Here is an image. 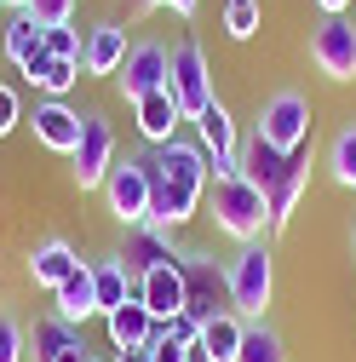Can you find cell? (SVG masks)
<instances>
[{
	"label": "cell",
	"mask_w": 356,
	"mask_h": 362,
	"mask_svg": "<svg viewBox=\"0 0 356 362\" xmlns=\"http://www.w3.org/2000/svg\"><path fill=\"white\" fill-rule=\"evenodd\" d=\"M155 185H150V224L161 230H178V224H190L196 207L207 202V185H213V161L201 144L190 139H167L155 144Z\"/></svg>",
	"instance_id": "cell-1"
},
{
	"label": "cell",
	"mask_w": 356,
	"mask_h": 362,
	"mask_svg": "<svg viewBox=\"0 0 356 362\" xmlns=\"http://www.w3.org/2000/svg\"><path fill=\"white\" fill-rule=\"evenodd\" d=\"M207 218L230 242H264V236H271V202H264L242 173L236 178H213V185H207Z\"/></svg>",
	"instance_id": "cell-2"
},
{
	"label": "cell",
	"mask_w": 356,
	"mask_h": 362,
	"mask_svg": "<svg viewBox=\"0 0 356 362\" xmlns=\"http://www.w3.org/2000/svg\"><path fill=\"white\" fill-rule=\"evenodd\" d=\"M225 270H230V310L242 316V322H264L271 293H276V253H271V242H242Z\"/></svg>",
	"instance_id": "cell-3"
},
{
	"label": "cell",
	"mask_w": 356,
	"mask_h": 362,
	"mask_svg": "<svg viewBox=\"0 0 356 362\" xmlns=\"http://www.w3.org/2000/svg\"><path fill=\"white\" fill-rule=\"evenodd\" d=\"M178 276H184V310L196 316V322H213V316L230 310V270L213 253L178 247Z\"/></svg>",
	"instance_id": "cell-4"
},
{
	"label": "cell",
	"mask_w": 356,
	"mask_h": 362,
	"mask_svg": "<svg viewBox=\"0 0 356 362\" xmlns=\"http://www.w3.org/2000/svg\"><path fill=\"white\" fill-rule=\"evenodd\" d=\"M310 127H316V110H310V98L293 93V86L271 93V98L259 104V115H253V132L271 150H282V156H293L299 144H310Z\"/></svg>",
	"instance_id": "cell-5"
},
{
	"label": "cell",
	"mask_w": 356,
	"mask_h": 362,
	"mask_svg": "<svg viewBox=\"0 0 356 362\" xmlns=\"http://www.w3.org/2000/svg\"><path fill=\"white\" fill-rule=\"evenodd\" d=\"M167 93H172V104H178V115H184V121H196L207 104H218L201 40H178V47H172V64H167Z\"/></svg>",
	"instance_id": "cell-6"
},
{
	"label": "cell",
	"mask_w": 356,
	"mask_h": 362,
	"mask_svg": "<svg viewBox=\"0 0 356 362\" xmlns=\"http://www.w3.org/2000/svg\"><path fill=\"white\" fill-rule=\"evenodd\" d=\"M150 185H155V161H115L109 178H104V207L115 224H126V230H138V224H150Z\"/></svg>",
	"instance_id": "cell-7"
},
{
	"label": "cell",
	"mask_w": 356,
	"mask_h": 362,
	"mask_svg": "<svg viewBox=\"0 0 356 362\" xmlns=\"http://www.w3.org/2000/svg\"><path fill=\"white\" fill-rule=\"evenodd\" d=\"M115 161H121V156H115V127H109L98 110H86V115H81V144L69 150L75 185H81V190H104V178H109Z\"/></svg>",
	"instance_id": "cell-8"
},
{
	"label": "cell",
	"mask_w": 356,
	"mask_h": 362,
	"mask_svg": "<svg viewBox=\"0 0 356 362\" xmlns=\"http://www.w3.org/2000/svg\"><path fill=\"white\" fill-rule=\"evenodd\" d=\"M167 64H172V52L161 47L155 35L132 40V47H126V58H121V69H115V86H121V98H126V104H138V98L161 93V86H167Z\"/></svg>",
	"instance_id": "cell-9"
},
{
	"label": "cell",
	"mask_w": 356,
	"mask_h": 362,
	"mask_svg": "<svg viewBox=\"0 0 356 362\" xmlns=\"http://www.w3.org/2000/svg\"><path fill=\"white\" fill-rule=\"evenodd\" d=\"M310 64H316L328 81H356V23L345 18H322L310 29Z\"/></svg>",
	"instance_id": "cell-10"
},
{
	"label": "cell",
	"mask_w": 356,
	"mask_h": 362,
	"mask_svg": "<svg viewBox=\"0 0 356 362\" xmlns=\"http://www.w3.org/2000/svg\"><path fill=\"white\" fill-rule=\"evenodd\" d=\"M196 144L207 150L213 178H236V161H242V132H236V121H230L225 98H218V104H207V110L196 115Z\"/></svg>",
	"instance_id": "cell-11"
},
{
	"label": "cell",
	"mask_w": 356,
	"mask_h": 362,
	"mask_svg": "<svg viewBox=\"0 0 356 362\" xmlns=\"http://www.w3.org/2000/svg\"><path fill=\"white\" fill-rule=\"evenodd\" d=\"M115 259L126 264V276L138 282V276H150L155 264H172V259H178V230H161V224H138V230H126V247H121Z\"/></svg>",
	"instance_id": "cell-12"
},
{
	"label": "cell",
	"mask_w": 356,
	"mask_h": 362,
	"mask_svg": "<svg viewBox=\"0 0 356 362\" xmlns=\"http://www.w3.org/2000/svg\"><path fill=\"white\" fill-rule=\"evenodd\" d=\"M29 127H35V144L52 150V156H69L81 144V110H69L64 98H40Z\"/></svg>",
	"instance_id": "cell-13"
},
{
	"label": "cell",
	"mask_w": 356,
	"mask_h": 362,
	"mask_svg": "<svg viewBox=\"0 0 356 362\" xmlns=\"http://www.w3.org/2000/svg\"><path fill=\"white\" fill-rule=\"evenodd\" d=\"M52 310L64 316V322H75V328L98 316V282H93V264H86V259H81L69 276L52 288Z\"/></svg>",
	"instance_id": "cell-14"
},
{
	"label": "cell",
	"mask_w": 356,
	"mask_h": 362,
	"mask_svg": "<svg viewBox=\"0 0 356 362\" xmlns=\"http://www.w3.org/2000/svg\"><path fill=\"white\" fill-rule=\"evenodd\" d=\"M138 299H144V310L155 316L161 328L184 310V276H178V259L172 264H155L150 276H138Z\"/></svg>",
	"instance_id": "cell-15"
},
{
	"label": "cell",
	"mask_w": 356,
	"mask_h": 362,
	"mask_svg": "<svg viewBox=\"0 0 356 362\" xmlns=\"http://www.w3.org/2000/svg\"><path fill=\"white\" fill-rule=\"evenodd\" d=\"M304 185H310V144H299V150L287 156L282 185L271 190V236H276V230H287V218H293V213H299V202H304Z\"/></svg>",
	"instance_id": "cell-16"
},
{
	"label": "cell",
	"mask_w": 356,
	"mask_h": 362,
	"mask_svg": "<svg viewBox=\"0 0 356 362\" xmlns=\"http://www.w3.org/2000/svg\"><path fill=\"white\" fill-rule=\"evenodd\" d=\"M236 173L247 178V185H253L264 202H271V190L282 185V173H287V156H282V150H271V144H264L259 132H253V139H242V161H236Z\"/></svg>",
	"instance_id": "cell-17"
},
{
	"label": "cell",
	"mask_w": 356,
	"mask_h": 362,
	"mask_svg": "<svg viewBox=\"0 0 356 362\" xmlns=\"http://www.w3.org/2000/svg\"><path fill=\"white\" fill-rule=\"evenodd\" d=\"M242 334H247V322H242L236 310L213 316V322H201V339H196L190 362H236L242 356Z\"/></svg>",
	"instance_id": "cell-18"
},
{
	"label": "cell",
	"mask_w": 356,
	"mask_h": 362,
	"mask_svg": "<svg viewBox=\"0 0 356 362\" xmlns=\"http://www.w3.org/2000/svg\"><path fill=\"white\" fill-rule=\"evenodd\" d=\"M104 322H109V345H115V351H132V345H150V339L161 334V322H155V316L144 310V299H138V293H132L126 305H115V310L104 316Z\"/></svg>",
	"instance_id": "cell-19"
},
{
	"label": "cell",
	"mask_w": 356,
	"mask_h": 362,
	"mask_svg": "<svg viewBox=\"0 0 356 362\" xmlns=\"http://www.w3.org/2000/svg\"><path fill=\"white\" fill-rule=\"evenodd\" d=\"M126 58V29L121 23H93L86 29V47H81V69L86 75H115Z\"/></svg>",
	"instance_id": "cell-20"
},
{
	"label": "cell",
	"mask_w": 356,
	"mask_h": 362,
	"mask_svg": "<svg viewBox=\"0 0 356 362\" xmlns=\"http://www.w3.org/2000/svg\"><path fill=\"white\" fill-rule=\"evenodd\" d=\"M132 115H138V132H144V144H150V150L167 144V139H178V121H184L167 86H161V93H150V98H138V104H132Z\"/></svg>",
	"instance_id": "cell-21"
},
{
	"label": "cell",
	"mask_w": 356,
	"mask_h": 362,
	"mask_svg": "<svg viewBox=\"0 0 356 362\" xmlns=\"http://www.w3.org/2000/svg\"><path fill=\"white\" fill-rule=\"evenodd\" d=\"M75 264H81V253H75V247H69L64 236H47V242H40V247L29 253V282L52 293V288H58V282L69 276Z\"/></svg>",
	"instance_id": "cell-22"
},
{
	"label": "cell",
	"mask_w": 356,
	"mask_h": 362,
	"mask_svg": "<svg viewBox=\"0 0 356 362\" xmlns=\"http://www.w3.org/2000/svg\"><path fill=\"white\" fill-rule=\"evenodd\" d=\"M0 52H6V64H35L40 58V23L29 18V12H12L6 18V29H0Z\"/></svg>",
	"instance_id": "cell-23"
},
{
	"label": "cell",
	"mask_w": 356,
	"mask_h": 362,
	"mask_svg": "<svg viewBox=\"0 0 356 362\" xmlns=\"http://www.w3.org/2000/svg\"><path fill=\"white\" fill-rule=\"evenodd\" d=\"M29 345H35V362H58L69 345H81V328H75V322H64V316L52 310V316H40V322H35Z\"/></svg>",
	"instance_id": "cell-24"
},
{
	"label": "cell",
	"mask_w": 356,
	"mask_h": 362,
	"mask_svg": "<svg viewBox=\"0 0 356 362\" xmlns=\"http://www.w3.org/2000/svg\"><path fill=\"white\" fill-rule=\"evenodd\" d=\"M93 282H98V316H109L115 305H126L132 293H138V282L126 276L121 259H98V264H93Z\"/></svg>",
	"instance_id": "cell-25"
},
{
	"label": "cell",
	"mask_w": 356,
	"mask_h": 362,
	"mask_svg": "<svg viewBox=\"0 0 356 362\" xmlns=\"http://www.w3.org/2000/svg\"><path fill=\"white\" fill-rule=\"evenodd\" d=\"M23 75L35 81V93H47V98H64L69 86L81 81V64H64V58H47V52H40L35 64H23Z\"/></svg>",
	"instance_id": "cell-26"
},
{
	"label": "cell",
	"mask_w": 356,
	"mask_h": 362,
	"mask_svg": "<svg viewBox=\"0 0 356 362\" xmlns=\"http://www.w3.org/2000/svg\"><path fill=\"white\" fill-rule=\"evenodd\" d=\"M328 178L339 190H356V121H345L328 144Z\"/></svg>",
	"instance_id": "cell-27"
},
{
	"label": "cell",
	"mask_w": 356,
	"mask_h": 362,
	"mask_svg": "<svg viewBox=\"0 0 356 362\" xmlns=\"http://www.w3.org/2000/svg\"><path fill=\"white\" fill-rule=\"evenodd\" d=\"M236 362H287V339H282L271 322H247L242 356H236Z\"/></svg>",
	"instance_id": "cell-28"
},
{
	"label": "cell",
	"mask_w": 356,
	"mask_h": 362,
	"mask_svg": "<svg viewBox=\"0 0 356 362\" xmlns=\"http://www.w3.org/2000/svg\"><path fill=\"white\" fill-rule=\"evenodd\" d=\"M264 23V0H225V35L230 40H253Z\"/></svg>",
	"instance_id": "cell-29"
},
{
	"label": "cell",
	"mask_w": 356,
	"mask_h": 362,
	"mask_svg": "<svg viewBox=\"0 0 356 362\" xmlns=\"http://www.w3.org/2000/svg\"><path fill=\"white\" fill-rule=\"evenodd\" d=\"M81 47H86V35H81L75 23H64V29H40V52H47V58L81 64Z\"/></svg>",
	"instance_id": "cell-30"
},
{
	"label": "cell",
	"mask_w": 356,
	"mask_h": 362,
	"mask_svg": "<svg viewBox=\"0 0 356 362\" xmlns=\"http://www.w3.org/2000/svg\"><path fill=\"white\" fill-rule=\"evenodd\" d=\"M18 12H29L40 29H64V23L75 18V0H23Z\"/></svg>",
	"instance_id": "cell-31"
},
{
	"label": "cell",
	"mask_w": 356,
	"mask_h": 362,
	"mask_svg": "<svg viewBox=\"0 0 356 362\" xmlns=\"http://www.w3.org/2000/svg\"><path fill=\"white\" fill-rule=\"evenodd\" d=\"M23 356H29V339L18 328V316L0 310V362H23Z\"/></svg>",
	"instance_id": "cell-32"
},
{
	"label": "cell",
	"mask_w": 356,
	"mask_h": 362,
	"mask_svg": "<svg viewBox=\"0 0 356 362\" xmlns=\"http://www.w3.org/2000/svg\"><path fill=\"white\" fill-rule=\"evenodd\" d=\"M161 334H167V339H178V345H190V351H196V339H201V322H196V316H190V310H178V316H172V322H167Z\"/></svg>",
	"instance_id": "cell-33"
},
{
	"label": "cell",
	"mask_w": 356,
	"mask_h": 362,
	"mask_svg": "<svg viewBox=\"0 0 356 362\" xmlns=\"http://www.w3.org/2000/svg\"><path fill=\"white\" fill-rule=\"evenodd\" d=\"M150 362H190V345H178V339L155 334V339H150Z\"/></svg>",
	"instance_id": "cell-34"
},
{
	"label": "cell",
	"mask_w": 356,
	"mask_h": 362,
	"mask_svg": "<svg viewBox=\"0 0 356 362\" xmlns=\"http://www.w3.org/2000/svg\"><path fill=\"white\" fill-rule=\"evenodd\" d=\"M23 121V104H18V93L12 86H0V139H6V132Z\"/></svg>",
	"instance_id": "cell-35"
},
{
	"label": "cell",
	"mask_w": 356,
	"mask_h": 362,
	"mask_svg": "<svg viewBox=\"0 0 356 362\" xmlns=\"http://www.w3.org/2000/svg\"><path fill=\"white\" fill-rule=\"evenodd\" d=\"M138 6H144V12H150V6H167V12H178V18H196L201 0H138Z\"/></svg>",
	"instance_id": "cell-36"
},
{
	"label": "cell",
	"mask_w": 356,
	"mask_h": 362,
	"mask_svg": "<svg viewBox=\"0 0 356 362\" xmlns=\"http://www.w3.org/2000/svg\"><path fill=\"white\" fill-rule=\"evenodd\" d=\"M316 6H322V18H345V12H350V0H316Z\"/></svg>",
	"instance_id": "cell-37"
},
{
	"label": "cell",
	"mask_w": 356,
	"mask_h": 362,
	"mask_svg": "<svg viewBox=\"0 0 356 362\" xmlns=\"http://www.w3.org/2000/svg\"><path fill=\"white\" fill-rule=\"evenodd\" d=\"M115 362H150V345H132V351H115Z\"/></svg>",
	"instance_id": "cell-38"
},
{
	"label": "cell",
	"mask_w": 356,
	"mask_h": 362,
	"mask_svg": "<svg viewBox=\"0 0 356 362\" xmlns=\"http://www.w3.org/2000/svg\"><path fill=\"white\" fill-rule=\"evenodd\" d=\"M0 6H12V12H18V6H23V0H0Z\"/></svg>",
	"instance_id": "cell-39"
},
{
	"label": "cell",
	"mask_w": 356,
	"mask_h": 362,
	"mask_svg": "<svg viewBox=\"0 0 356 362\" xmlns=\"http://www.w3.org/2000/svg\"><path fill=\"white\" fill-rule=\"evenodd\" d=\"M93 362H98V356H93Z\"/></svg>",
	"instance_id": "cell-40"
}]
</instances>
